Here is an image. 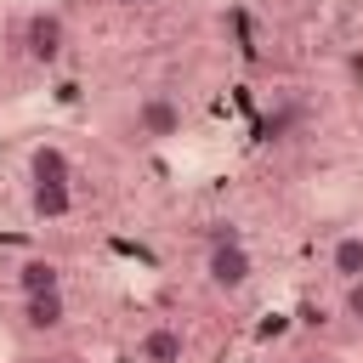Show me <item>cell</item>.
<instances>
[{
	"instance_id": "1",
	"label": "cell",
	"mask_w": 363,
	"mask_h": 363,
	"mask_svg": "<svg viewBox=\"0 0 363 363\" xmlns=\"http://www.w3.org/2000/svg\"><path fill=\"white\" fill-rule=\"evenodd\" d=\"M28 210L40 221H62L74 210V164H68V153L57 142L28 153Z\"/></svg>"
},
{
	"instance_id": "2",
	"label": "cell",
	"mask_w": 363,
	"mask_h": 363,
	"mask_svg": "<svg viewBox=\"0 0 363 363\" xmlns=\"http://www.w3.org/2000/svg\"><path fill=\"white\" fill-rule=\"evenodd\" d=\"M17 45H23V57H28L34 68H57L62 51H68V23H62V11H57V6H34V11L23 17V28H17Z\"/></svg>"
},
{
	"instance_id": "3",
	"label": "cell",
	"mask_w": 363,
	"mask_h": 363,
	"mask_svg": "<svg viewBox=\"0 0 363 363\" xmlns=\"http://www.w3.org/2000/svg\"><path fill=\"white\" fill-rule=\"evenodd\" d=\"M250 278H255V255H250V244L244 238H216L210 244V255H204V284L216 289V295H238V289H250Z\"/></svg>"
},
{
	"instance_id": "4",
	"label": "cell",
	"mask_w": 363,
	"mask_h": 363,
	"mask_svg": "<svg viewBox=\"0 0 363 363\" xmlns=\"http://www.w3.org/2000/svg\"><path fill=\"white\" fill-rule=\"evenodd\" d=\"M182 125H187V113H182V102L170 91L136 96V113H130V136L136 142H170V136H182Z\"/></svg>"
},
{
	"instance_id": "5",
	"label": "cell",
	"mask_w": 363,
	"mask_h": 363,
	"mask_svg": "<svg viewBox=\"0 0 363 363\" xmlns=\"http://www.w3.org/2000/svg\"><path fill=\"white\" fill-rule=\"evenodd\" d=\"M68 323V295H17V329L23 335H57Z\"/></svg>"
},
{
	"instance_id": "6",
	"label": "cell",
	"mask_w": 363,
	"mask_h": 363,
	"mask_svg": "<svg viewBox=\"0 0 363 363\" xmlns=\"http://www.w3.org/2000/svg\"><path fill=\"white\" fill-rule=\"evenodd\" d=\"M11 284H17V295H57L62 289V267L45 261V255H23L17 272H11Z\"/></svg>"
},
{
	"instance_id": "7",
	"label": "cell",
	"mask_w": 363,
	"mask_h": 363,
	"mask_svg": "<svg viewBox=\"0 0 363 363\" xmlns=\"http://www.w3.org/2000/svg\"><path fill=\"white\" fill-rule=\"evenodd\" d=\"M182 329H170V323H147L142 329V340H136V363H182Z\"/></svg>"
},
{
	"instance_id": "8",
	"label": "cell",
	"mask_w": 363,
	"mask_h": 363,
	"mask_svg": "<svg viewBox=\"0 0 363 363\" xmlns=\"http://www.w3.org/2000/svg\"><path fill=\"white\" fill-rule=\"evenodd\" d=\"M329 272H335L340 284L363 278V233H335V244H329Z\"/></svg>"
},
{
	"instance_id": "9",
	"label": "cell",
	"mask_w": 363,
	"mask_h": 363,
	"mask_svg": "<svg viewBox=\"0 0 363 363\" xmlns=\"http://www.w3.org/2000/svg\"><path fill=\"white\" fill-rule=\"evenodd\" d=\"M340 312H346V318L363 329V278H352V284H346V295H340Z\"/></svg>"
},
{
	"instance_id": "10",
	"label": "cell",
	"mask_w": 363,
	"mask_h": 363,
	"mask_svg": "<svg viewBox=\"0 0 363 363\" xmlns=\"http://www.w3.org/2000/svg\"><path fill=\"white\" fill-rule=\"evenodd\" d=\"M346 79L363 91V45H352V51H346Z\"/></svg>"
},
{
	"instance_id": "11",
	"label": "cell",
	"mask_w": 363,
	"mask_h": 363,
	"mask_svg": "<svg viewBox=\"0 0 363 363\" xmlns=\"http://www.w3.org/2000/svg\"><path fill=\"white\" fill-rule=\"evenodd\" d=\"M108 6H119V11H142V6H153V0H108Z\"/></svg>"
},
{
	"instance_id": "12",
	"label": "cell",
	"mask_w": 363,
	"mask_h": 363,
	"mask_svg": "<svg viewBox=\"0 0 363 363\" xmlns=\"http://www.w3.org/2000/svg\"><path fill=\"white\" fill-rule=\"evenodd\" d=\"M295 363H323V357H318V352H306V357H295Z\"/></svg>"
}]
</instances>
